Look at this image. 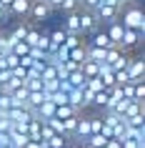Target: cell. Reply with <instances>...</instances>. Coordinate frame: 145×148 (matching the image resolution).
I'll list each match as a JSON object with an SVG mask.
<instances>
[{"instance_id": "cell-5", "label": "cell", "mask_w": 145, "mask_h": 148, "mask_svg": "<svg viewBox=\"0 0 145 148\" xmlns=\"http://www.w3.org/2000/svg\"><path fill=\"white\" fill-rule=\"evenodd\" d=\"M85 45L98 48V50H110V48H113V43H110V38H108L105 28H100L98 33H93L90 38H85Z\"/></svg>"}, {"instance_id": "cell-17", "label": "cell", "mask_w": 145, "mask_h": 148, "mask_svg": "<svg viewBox=\"0 0 145 148\" xmlns=\"http://www.w3.org/2000/svg\"><path fill=\"white\" fill-rule=\"evenodd\" d=\"M123 55H125V50L118 48V45H113L110 50H105V65H113V63L118 60V58H123Z\"/></svg>"}, {"instance_id": "cell-20", "label": "cell", "mask_w": 145, "mask_h": 148, "mask_svg": "<svg viewBox=\"0 0 145 148\" xmlns=\"http://www.w3.org/2000/svg\"><path fill=\"white\" fill-rule=\"evenodd\" d=\"M48 101L53 103L55 108H60V106H68V95H65V93H60V90H58V93L48 95Z\"/></svg>"}, {"instance_id": "cell-1", "label": "cell", "mask_w": 145, "mask_h": 148, "mask_svg": "<svg viewBox=\"0 0 145 148\" xmlns=\"http://www.w3.org/2000/svg\"><path fill=\"white\" fill-rule=\"evenodd\" d=\"M118 20H120V25L125 30L145 33V13H143V5H140V3H125L120 8Z\"/></svg>"}, {"instance_id": "cell-12", "label": "cell", "mask_w": 145, "mask_h": 148, "mask_svg": "<svg viewBox=\"0 0 145 148\" xmlns=\"http://www.w3.org/2000/svg\"><path fill=\"white\" fill-rule=\"evenodd\" d=\"M53 116H55V106H53L50 101H45L43 106H38V118L43 121V123H45V121H50Z\"/></svg>"}, {"instance_id": "cell-32", "label": "cell", "mask_w": 145, "mask_h": 148, "mask_svg": "<svg viewBox=\"0 0 145 148\" xmlns=\"http://www.w3.org/2000/svg\"><path fill=\"white\" fill-rule=\"evenodd\" d=\"M45 3H48V0H45Z\"/></svg>"}, {"instance_id": "cell-2", "label": "cell", "mask_w": 145, "mask_h": 148, "mask_svg": "<svg viewBox=\"0 0 145 148\" xmlns=\"http://www.w3.org/2000/svg\"><path fill=\"white\" fill-rule=\"evenodd\" d=\"M50 15H53V8L48 5L45 0H33L30 3V13H28V23H33V25L45 23Z\"/></svg>"}, {"instance_id": "cell-26", "label": "cell", "mask_w": 145, "mask_h": 148, "mask_svg": "<svg viewBox=\"0 0 145 148\" xmlns=\"http://www.w3.org/2000/svg\"><path fill=\"white\" fill-rule=\"evenodd\" d=\"M125 123H128L130 128H145V113H140V116H133L130 121H125Z\"/></svg>"}, {"instance_id": "cell-27", "label": "cell", "mask_w": 145, "mask_h": 148, "mask_svg": "<svg viewBox=\"0 0 145 148\" xmlns=\"http://www.w3.org/2000/svg\"><path fill=\"white\" fill-rule=\"evenodd\" d=\"M128 73H125V70H118V73H115V86H125V83H128Z\"/></svg>"}, {"instance_id": "cell-18", "label": "cell", "mask_w": 145, "mask_h": 148, "mask_svg": "<svg viewBox=\"0 0 145 148\" xmlns=\"http://www.w3.org/2000/svg\"><path fill=\"white\" fill-rule=\"evenodd\" d=\"M48 101V95L40 90V93H28V106L30 108H38V106H43V103Z\"/></svg>"}, {"instance_id": "cell-22", "label": "cell", "mask_w": 145, "mask_h": 148, "mask_svg": "<svg viewBox=\"0 0 145 148\" xmlns=\"http://www.w3.org/2000/svg\"><path fill=\"white\" fill-rule=\"evenodd\" d=\"M10 53H13V55H18V58H25V55L30 53V48H28V45L23 43V40H20V43H15V45H13V50H10Z\"/></svg>"}, {"instance_id": "cell-23", "label": "cell", "mask_w": 145, "mask_h": 148, "mask_svg": "<svg viewBox=\"0 0 145 148\" xmlns=\"http://www.w3.org/2000/svg\"><path fill=\"white\" fill-rule=\"evenodd\" d=\"M85 143H88V146H93V148H105V143H108V140L103 138L100 133H95V136H90V138L85 140Z\"/></svg>"}, {"instance_id": "cell-6", "label": "cell", "mask_w": 145, "mask_h": 148, "mask_svg": "<svg viewBox=\"0 0 145 148\" xmlns=\"http://www.w3.org/2000/svg\"><path fill=\"white\" fill-rule=\"evenodd\" d=\"M65 35H80V13H68L63 18V28Z\"/></svg>"}, {"instance_id": "cell-15", "label": "cell", "mask_w": 145, "mask_h": 148, "mask_svg": "<svg viewBox=\"0 0 145 148\" xmlns=\"http://www.w3.org/2000/svg\"><path fill=\"white\" fill-rule=\"evenodd\" d=\"M23 43H25L28 48H38V43H40V30L35 28V25H33L30 30H28V35H25V40H23Z\"/></svg>"}, {"instance_id": "cell-8", "label": "cell", "mask_w": 145, "mask_h": 148, "mask_svg": "<svg viewBox=\"0 0 145 148\" xmlns=\"http://www.w3.org/2000/svg\"><path fill=\"white\" fill-rule=\"evenodd\" d=\"M95 15H98L100 25L105 28V25H110V23H115V20H118V15H120V10L110 8V5H100V8L95 10Z\"/></svg>"}, {"instance_id": "cell-24", "label": "cell", "mask_w": 145, "mask_h": 148, "mask_svg": "<svg viewBox=\"0 0 145 148\" xmlns=\"http://www.w3.org/2000/svg\"><path fill=\"white\" fill-rule=\"evenodd\" d=\"M65 143H68V138H65V136H53L45 146H48V148H65Z\"/></svg>"}, {"instance_id": "cell-9", "label": "cell", "mask_w": 145, "mask_h": 148, "mask_svg": "<svg viewBox=\"0 0 145 148\" xmlns=\"http://www.w3.org/2000/svg\"><path fill=\"white\" fill-rule=\"evenodd\" d=\"M105 33H108V38H110V43L120 48V43H123V33H125V28L120 25V20H115V23L105 25Z\"/></svg>"}, {"instance_id": "cell-21", "label": "cell", "mask_w": 145, "mask_h": 148, "mask_svg": "<svg viewBox=\"0 0 145 148\" xmlns=\"http://www.w3.org/2000/svg\"><path fill=\"white\" fill-rule=\"evenodd\" d=\"M88 121H90V136L100 133V128H103V121H100L98 113H95V116H88Z\"/></svg>"}, {"instance_id": "cell-7", "label": "cell", "mask_w": 145, "mask_h": 148, "mask_svg": "<svg viewBox=\"0 0 145 148\" xmlns=\"http://www.w3.org/2000/svg\"><path fill=\"white\" fill-rule=\"evenodd\" d=\"M30 3L33 0H13L10 3V18H20V20H28V13H30Z\"/></svg>"}, {"instance_id": "cell-28", "label": "cell", "mask_w": 145, "mask_h": 148, "mask_svg": "<svg viewBox=\"0 0 145 148\" xmlns=\"http://www.w3.org/2000/svg\"><path fill=\"white\" fill-rule=\"evenodd\" d=\"M10 20V13H8V8H0V25H5Z\"/></svg>"}, {"instance_id": "cell-10", "label": "cell", "mask_w": 145, "mask_h": 148, "mask_svg": "<svg viewBox=\"0 0 145 148\" xmlns=\"http://www.w3.org/2000/svg\"><path fill=\"white\" fill-rule=\"evenodd\" d=\"M140 113H145V106H140V103H135V101H128V106H125V110H123L120 118L130 121L133 116H140Z\"/></svg>"}, {"instance_id": "cell-31", "label": "cell", "mask_w": 145, "mask_h": 148, "mask_svg": "<svg viewBox=\"0 0 145 148\" xmlns=\"http://www.w3.org/2000/svg\"><path fill=\"white\" fill-rule=\"evenodd\" d=\"M0 95H3V86H0Z\"/></svg>"}, {"instance_id": "cell-19", "label": "cell", "mask_w": 145, "mask_h": 148, "mask_svg": "<svg viewBox=\"0 0 145 148\" xmlns=\"http://www.w3.org/2000/svg\"><path fill=\"white\" fill-rule=\"evenodd\" d=\"M60 13H65V15H68V13H78V10H80V5H78V0H63L60 3Z\"/></svg>"}, {"instance_id": "cell-25", "label": "cell", "mask_w": 145, "mask_h": 148, "mask_svg": "<svg viewBox=\"0 0 145 148\" xmlns=\"http://www.w3.org/2000/svg\"><path fill=\"white\" fill-rule=\"evenodd\" d=\"M10 108H13V98L3 93V95H0V116H5Z\"/></svg>"}, {"instance_id": "cell-16", "label": "cell", "mask_w": 145, "mask_h": 148, "mask_svg": "<svg viewBox=\"0 0 145 148\" xmlns=\"http://www.w3.org/2000/svg\"><path fill=\"white\" fill-rule=\"evenodd\" d=\"M23 88L28 90V93H40V90H43V80L40 78H25Z\"/></svg>"}, {"instance_id": "cell-11", "label": "cell", "mask_w": 145, "mask_h": 148, "mask_svg": "<svg viewBox=\"0 0 145 148\" xmlns=\"http://www.w3.org/2000/svg\"><path fill=\"white\" fill-rule=\"evenodd\" d=\"M33 28V23H28V20H20V23L13 28V33H8V35H13L15 40H25V35H28V30Z\"/></svg>"}, {"instance_id": "cell-3", "label": "cell", "mask_w": 145, "mask_h": 148, "mask_svg": "<svg viewBox=\"0 0 145 148\" xmlns=\"http://www.w3.org/2000/svg\"><path fill=\"white\" fill-rule=\"evenodd\" d=\"M78 13H80V35H83V38L85 35L90 38L93 33H98L100 28H103L95 13H88V10H78Z\"/></svg>"}, {"instance_id": "cell-30", "label": "cell", "mask_w": 145, "mask_h": 148, "mask_svg": "<svg viewBox=\"0 0 145 148\" xmlns=\"http://www.w3.org/2000/svg\"><path fill=\"white\" fill-rule=\"evenodd\" d=\"M130 3H140V0H130Z\"/></svg>"}, {"instance_id": "cell-14", "label": "cell", "mask_w": 145, "mask_h": 148, "mask_svg": "<svg viewBox=\"0 0 145 148\" xmlns=\"http://www.w3.org/2000/svg\"><path fill=\"white\" fill-rule=\"evenodd\" d=\"M85 43L83 35H65V40H63V48H68V50H75V48H80Z\"/></svg>"}, {"instance_id": "cell-4", "label": "cell", "mask_w": 145, "mask_h": 148, "mask_svg": "<svg viewBox=\"0 0 145 148\" xmlns=\"http://www.w3.org/2000/svg\"><path fill=\"white\" fill-rule=\"evenodd\" d=\"M125 73H128L130 83H140L145 78V60L140 55H130V63H128V68H125Z\"/></svg>"}, {"instance_id": "cell-29", "label": "cell", "mask_w": 145, "mask_h": 148, "mask_svg": "<svg viewBox=\"0 0 145 148\" xmlns=\"http://www.w3.org/2000/svg\"><path fill=\"white\" fill-rule=\"evenodd\" d=\"M105 148H120V140H108Z\"/></svg>"}, {"instance_id": "cell-13", "label": "cell", "mask_w": 145, "mask_h": 148, "mask_svg": "<svg viewBox=\"0 0 145 148\" xmlns=\"http://www.w3.org/2000/svg\"><path fill=\"white\" fill-rule=\"evenodd\" d=\"M73 116H80L75 108H70V106H60V108H55V116L53 118H58V121H68V118H73Z\"/></svg>"}]
</instances>
